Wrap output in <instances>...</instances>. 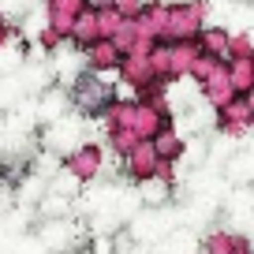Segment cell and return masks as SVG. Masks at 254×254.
I'll use <instances>...</instances> for the list:
<instances>
[{"label": "cell", "instance_id": "6da1fadb", "mask_svg": "<svg viewBox=\"0 0 254 254\" xmlns=\"http://www.w3.org/2000/svg\"><path fill=\"white\" fill-rule=\"evenodd\" d=\"M206 0H183V4H168L165 19V41H190L194 34L206 26Z\"/></svg>", "mask_w": 254, "mask_h": 254}, {"label": "cell", "instance_id": "7a4b0ae2", "mask_svg": "<svg viewBox=\"0 0 254 254\" xmlns=\"http://www.w3.org/2000/svg\"><path fill=\"white\" fill-rule=\"evenodd\" d=\"M109 97H112V90L105 86V79L97 71H86V75H79V79L71 82V105L79 112H86V116H97V112L109 105Z\"/></svg>", "mask_w": 254, "mask_h": 254}, {"label": "cell", "instance_id": "3957f363", "mask_svg": "<svg viewBox=\"0 0 254 254\" xmlns=\"http://www.w3.org/2000/svg\"><path fill=\"white\" fill-rule=\"evenodd\" d=\"M254 124V101L243 94L228 97V101L217 109V127H221L224 135H247Z\"/></svg>", "mask_w": 254, "mask_h": 254}, {"label": "cell", "instance_id": "277c9868", "mask_svg": "<svg viewBox=\"0 0 254 254\" xmlns=\"http://www.w3.org/2000/svg\"><path fill=\"white\" fill-rule=\"evenodd\" d=\"M168 124H172V120H168V109H157V105H146V101H138V97H135L131 116H127V127H131L142 142H150L161 127H168Z\"/></svg>", "mask_w": 254, "mask_h": 254}, {"label": "cell", "instance_id": "5b68a950", "mask_svg": "<svg viewBox=\"0 0 254 254\" xmlns=\"http://www.w3.org/2000/svg\"><path fill=\"white\" fill-rule=\"evenodd\" d=\"M101 165H105L101 146H82V150H75V153H67V157H64L67 176H75L79 183H94L97 176H101Z\"/></svg>", "mask_w": 254, "mask_h": 254}, {"label": "cell", "instance_id": "8992f818", "mask_svg": "<svg viewBox=\"0 0 254 254\" xmlns=\"http://www.w3.org/2000/svg\"><path fill=\"white\" fill-rule=\"evenodd\" d=\"M116 75L127 82V86L135 90H146V86H153V82H161L157 75H153V67H150V60H146L142 53H127V56H120V64H116Z\"/></svg>", "mask_w": 254, "mask_h": 254}, {"label": "cell", "instance_id": "52a82bcc", "mask_svg": "<svg viewBox=\"0 0 254 254\" xmlns=\"http://www.w3.org/2000/svg\"><path fill=\"white\" fill-rule=\"evenodd\" d=\"M157 150L153 142H135V150L124 157V168H127V180L131 183H153V172H157Z\"/></svg>", "mask_w": 254, "mask_h": 254}, {"label": "cell", "instance_id": "ba28073f", "mask_svg": "<svg viewBox=\"0 0 254 254\" xmlns=\"http://www.w3.org/2000/svg\"><path fill=\"white\" fill-rule=\"evenodd\" d=\"M90 0H45V11H49V26L67 41V30H71V19L86 8Z\"/></svg>", "mask_w": 254, "mask_h": 254}, {"label": "cell", "instance_id": "9c48e42d", "mask_svg": "<svg viewBox=\"0 0 254 254\" xmlns=\"http://www.w3.org/2000/svg\"><path fill=\"white\" fill-rule=\"evenodd\" d=\"M194 56H198V45H194V38H190V41H168V82L187 79L190 64H194Z\"/></svg>", "mask_w": 254, "mask_h": 254}, {"label": "cell", "instance_id": "30bf717a", "mask_svg": "<svg viewBox=\"0 0 254 254\" xmlns=\"http://www.w3.org/2000/svg\"><path fill=\"white\" fill-rule=\"evenodd\" d=\"M86 64H90V71H97V75H105V71H116V64H120V53H116V45H112L109 38H97V41H90L86 49Z\"/></svg>", "mask_w": 254, "mask_h": 254}, {"label": "cell", "instance_id": "8fae6325", "mask_svg": "<svg viewBox=\"0 0 254 254\" xmlns=\"http://www.w3.org/2000/svg\"><path fill=\"white\" fill-rule=\"evenodd\" d=\"M67 41H75V49H86L90 41H97V11H94V4H86V8L71 19Z\"/></svg>", "mask_w": 254, "mask_h": 254}, {"label": "cell", "instance_id": "7c38bea8", "mask_svg": "<svg viewBox=\"0 0 254 254\" xmlns=\"http://www.w3.org/2000/svg\"><path fill=\"white\" fill-rule=\"evenodd\" d=\"M224 67H228V86H232V94L251 97V94H254V60H224Z\"/></svg>", "mask_w": 254, "mask_h": 254}, {"label": "cell", "instance_id": "4fadbf2b", "mask_svg": "<svg viewBox=\"0 0 254 254\" xmlns=\"http://www.w3.org/2000/svg\"><path fill=\"white\" fill-rule=\"evenodd\" d=\"M194 45H198V53L224 60V49H228V30H224V26H202V30L194 34Z\"/></svg>", "mask_w": 254, "mask_h": 254}, {"label": "cell", "instance_id": "5bb4252c", "mask_svg": "<svg viewBox=\"0 0 254 254\" xmlns=\"http://www.w3.org/2000/svg\"><path fill=\"white\" fill-rule=\"evenodd\" d=\"M198 86H202V94H206V101L213 105V109H221L228 97H236V94H232V86H228V67H224V64L209 75L206 82H198Z\"/></svg>", "mask_w": 254, "mask_h": 254}, {"label": "cell", "instance_id": "9a60e30c", "mask_svg": "<svg viewBox=\"0 0 254 254\" xmlns=\"http://www.w3.org/2000/svg\"><path fill=\"white\" fill-rule=\"evenodd\" d=\"M150 142H153V150H157V157H165V161H180L183 157V138H180V131H176L172 124L161 127Z\"/></svg>", "mask_w": 254, "mask_h": 254}, {"label": "cell", "instance_id": "2e32d148", "mask_svg": "<svg viewBox=\"0 0 254 254\" xmlns=\"http://www.w3.org/2000/svg\"><path fill=\"white\" fill-rule=\"evenodd\" d=\"M243 236H232V232H209L202 239V254H232L236 247H243Z\"/></svg>", "mask_w": 254, "mask_h": 254}, {"label": "cell", "instance_id": "e0dca14e", "mask_svg": "<svg viewBox=\"0 0 254 254\" xmlns=\"http://www.w3.org/2000/svg\"><path fill=\"white\" fill-rule=\"evenodd\" d=\"M135 142H142V138H138L131 127H109V150L116 153V157H127V153L135 150Z\"/></svg>", "mask_w": 254, "mask_h": 254}, {"label": "cell", "instance_id": "ac0fdd59", "mask_svg": "<svg viewBox=\"0 0 254 254\" xmlns=\"http://www.w3.org/2000/svg\"><path fill=\"white\" fill-rule=\"evenodd\" d=\"M224 60H254V45H251V38H247V34H228Z\"/></svg>", "mask_w": 254, "mask_h": 254}, {"label": "cell", "instance_id": "d6986e66", "mask_svg": "<svg viewBox=\"0 0 254 254\" xmlns=\"http://www.w3.org/2000/svg\"><path fill=\"white\" fill-rule=\"evenodd\" d=\"M94 11H97V38H112L124 26V15L116 8H94Z\"/></svg>", "mask_w": 254, "mask_h": 254}, {"label": "cell", "instance_id": "ffe728a7", "mask_svg": "<svg viewBox=\"0 0 254 254\" xmlns=\"http://www.w3.org/2000/svg\"><path fill=\"white\" fill-rule=\"evenodd\" d=\"M224 60H217V56H206V53H198L194 56V64H190V71H187V79H194V82H206L209 75L221 67Z\"/></svg>", "mask_w": 254, "mask_h": 254}, {"label": "cell", "instance_id": "44dd1931", "mask_svg": "<svg viewBox=\"0 0 254 254\" xmlns=\"http://www.w3.org/2000/svg\"><path fill=\"white\" fill-rule=\"evenodd\" d=\"M112 8H116L124 19H135V15H138V8H142V0H116Z\"/></svg>", "mask_w": 254, "mask_h": 254}, {"label": "cell", "instance_id": "7402d4cb", "mask_svg": "<svg viewBox=\"0 0 254 254\" xmlns=\"http://www.w3.org/2000/svg\"><path fill=\"white\" fill-rule=\"evenodd\" d=\"M38 41H41V49H49V53H53L56 45H64V38H60V34L53 30V26H45V30H41V38H38Z\"/></svg>", "mask_w": 254, "mask_h": 254}, {"label": "cell", "instance_id": "603a6c76", "mask_svg": "<svg viewBox=\"0 0 254 254\" xmlns=\"http://www.w3.org/2000/svg\"><path fill=\"white\" fill-rule=\"evenodd\" d=\"M8 41H11V26H0V49L8 45Z\"/></svg>", "mask_w": 254, "mask_h": 254}, {"label": "cell", "instance_id": "cb8c5ba5", "mask_svg": "<svg viewBox=\"0 0 254 254\" xmlns=\"http://www.w3.org/2000/svg\"><path fill=\"white\" fill-rule=\"evenodd\" d=\"M90 4H94V8H112L116 0H90Z\"/></svg>", "mask_w": 254, "mask_h": 254}, {"label": "cell", "instance_id": "d4e9b609", "mask_svg": "<svg viewBox=\"0 0 254 254\" xmlns=\"http://www.w3.org/2000/svg\"><path fill=\"white\" fill-rule=\"evenodd\" d=\"M232 254H251V243H243V247H236Z\"/></svg>", "mask_w": 254, "mask_h": 254}, {"label": "cell", "instance_id": "484cf974", "mask_svg": "<svg viewBox=\"0 0 254 254\" xmlns=\"http://www.w3.org/2000/svg\"><path fill=\"white\" fill-rule=\"evenodd\" d=\"M0 26H8V19H4V11H0Z\"/></svg>", "mask_w": 254, "mask_h": 254}]
</instances>
